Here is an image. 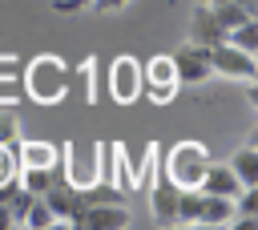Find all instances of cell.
<instances>
[{
	"instance_id": "cell-1",
	"label": "cell",
	"mask_w": 258,
	"mask_h": 230,
	"mask_svg": "<svg viewBox=\"0 0 258 230\" xmlns=\"http://www.w3.org/2000/svg\"><path fill=\"white\" fill-rule=\"evenodd\" d=\"M69 89V69L56 61V56H36L32 65H24V93L40 105H52L60 101Z\"/></svg>"
},
{
	"instance_id": "cell-2",
	"label": "cell",
	"mask_w": 258,
	"mask_h": 230,
	"mask_svg": "<svg viewBox=\"0 0 258 230\" xmlns=\"http://www.w3.org/2000/svg\"><path fill=\"white\" fill-rule=\"evenodd\" d=\"M206 165H210V153H206L198 141H177V145L169 149V165H165V174H169V182H173L177 190H198Z\"/></svg>"
},
{
	"instance_id": "cell-3",
	"label": "cell",
	"mask_w": 258,
	"mask_h": 230,
	"mask_svg": "<svg viewBox=\"0 0 258 230\" xmlns=\"http://www.w3.org/2000/svg\"><path fill=\"white\" fill-rule=\"evenodd\" d=\"M169 61H173V77H177V85H202V81H210V77H214L210 48H206V44H198V40H185L181 48H173V52H169Z\"/></svg>"
},
{
	"instance_id": "cell-4",
	"label": "cell",
	"mask_w": 258,
	"mask_h": 230,
	"mask_svg": "<svg viewBox=\"0 0 258 230\" xmlns=\"http://www.w3.org/2000/svg\"><path fill=\"white\" fill-rule=\"evenodd\" d=\"M210 65H214V73L238 77V81H246V85H254V77H258V69H254V52H242V48H234L230 40L210 44Z\"/></svg>"
},
{
	"instance_id": "cell-5",
	"label": "cell",
	"mask_w": 258,
	"mask_h": 230,
	"mask_svg": "<svg viewBox=\"0 0 258 230\" xmlns=\"http://www.w3.org/2000/svg\"><path fill=\"white\" fill-rule=\"evenodd\" d=\"M137 89H141V65H137L133 56H117V61H113V73H109V93H113V101L129 105V101L137 97Z\"/></svg>"
},
{
	"instance_id": "cell-6",
	"label": "cell",
	"mask_w": 258,
	"mask_h": 230,
	"mask_svg": "<svg viewBox=\"0 0 258 230\" xmlns=\"http://www.w3.org/2000/svg\"><path fill=\"white\" fill-rule=\"evenodd\" d=\"M145 85H149V97H153L157 105H165V101H173V93H177V77H173V61H169V56H153V61L145 65Z\"/></svg>"
},
{
	"instance_id": "cell-7",
	"label": "cell",
	"mask_w": 258,
	"mask_h": 230,
	"mask_svg": "<svg viewBox=\"0 0 258 230\" xmlns=\"http://www.w3.org/2000/svg\"><path fill=\"white\" fill-rule=\"evenodd\" d=\"M198 190L202 194H222V198H238L246 186L238 182V174L230 169V161H210L206 165V174H202V182H198Z\"/></svg>"
},
{
	"instance_id": "cell-8",
	"label": "cell",
	"mask_w": 258,
	"mask_h": 230,
	"mask_svg": "<svg viewBox=\"0 0 258 230\" xmlns=\"http://www.w3.org/2000/svg\"><path fill=\"white\" fill-rule=\"evenodd\" d=\"M73 226H129V210L125 202H93L77 214Z\"/></svg>"
},
{
	"instance_id": "cell-9",
	"label": "cell",
	"mask_w": 258,
	"mask_h": 230,
	"mask_svg": "<svg viewBox=\"0 0 258 230\" xmlns=\"http://www.w3.org/2000/svg\"><path fill=\"white\" fill-rule=\"evenodd\" d=\"M194 40H198V44H206V48L226 40V28L218 24V16H214V8H210V4H198V8H194Z\"/></svg>"
},
{
	"instance_id": "cell-10",
	"label": "cell",
	"mask_w": 258,
	"mask_h": 230,
	"mask_svg": "<svg viewBox=\"0 0 258 230\" xmlns=\"http://www.w3.org/2000/svg\"><path fill=\"white\" fill-rule=\"evenodd\" d=\"M230 218H234V198L202 194V202H198V222L202 226H226Z\"/></svg>"
},
{
	"instance_id": "cell-11",
	"label": "cell",
	"mask_w": 258,
	"mask_h": 230,
	"mask_svg": "<svg viewBox=\"0 0 258 230\" xmlns=\"http://www.w3.org/2000/svg\"><path fill=\"white\" fill-rule=\"evenodd\" d=\"M16 178H20V186H24L28 194H44V190L60 178V169H56V165H24V169L16 165Z\"/></svg>"
},
{
	"instance_id": "cell-12",
	"label": "cell",
	"mask_w": 258,
	"mask_h": 230,
	"mask_svg": "<svg viewBox=\"0 0 258 230\" xmlns=\"http://www.w3.org/2000/svg\"><path fill=\"white\" fill-rule=\"evenodd\" d=\"M149 202H153V218H157L161 226H169V222H173V206H177V186H173L169 178H165V182H157Z\"/></svg>"
},
{
	"instance_id": "cell-13",
	"label": "cell",
	"mask_w": 258,
	"mask_h": 230,
	"mask_svg": "<svg viewBox=\"0 0 258 230\" xmlns=\"http://www.w3.org/2000/svg\"><path fill=\"white\" fill-rule=\"evenodd\" d=\"M230 169L238 174L242 186H258V149H254V145H242V149L230 157Z\"/></svg>"
},
{
	"instance_id": "cell-14",
	"label": "cell",
	"mask_w": 258,
	"mask_h": 230,
	"mask_svg": "<svg viewBox=\"0 0 258 230\" xmlns=\"http://www.w3.org/2000/svg\"><path fill=\"white\" fill-rule=\"evenodd\" d=\"M210 8H214V16H218V24H222L226 32H230V28H238L242 20H250V16H254L250 8H242V4H234V0H214Z\"/></svg>"
},
{
	"instance_id": "cell-15",
	"label": "cell",
	"mask_w": 258,
	"mask_h": 230,
	"mask_svg": "<svg viewBox=\"0 0 258 230\" xmlns=\"http://www.w3.org/2000/svg\"><path fill=\"white\" fill-rule=\"evenodd\" d=\"M226 40H230L234 48H242V52H254V48H258V16H250V20H242L238 28H230Z\"/></svg>"
},
{
	"instance_id": "cell-16",
	"label": "cell",
	"mask_w": 258,
	"mask_h": 230,
	"mask_svg": "<svg viewBox=\"0 0 258 230\" xmlns=\"http://www.w3.org/2000/svg\"><path fill=\"white\" fill-rule=\"evenodd\" d=\"M198 202H202V190H177L173 222H198Z\"/></svg>"
},
{
	"instance_id": "cell-17",
	"label": "cell",
	"mask_w": 258,
	"mask_h": 230,
	"mask_svg": "<svg viewBox=\"0 0 258 230\" xmlns=\"http://www.w3.org/2000/svg\"><path fill=\"white\" fill-rule=\"evenodd\" d=\"M20 157H24V165H56V149L44 141H28L20 149Z\"/></svg>"
},
{
	"instance_id": "cell-18",
	"label": "cell",
	"mask_w": 258,
	"mask_h": 230,
	"mask_svg": "<svg viewBox=\"0 0 258 230\" xmlns=\"http://www.w3.org/2000/svg\"><path fill=\"white\" fill-rule=\"evenodd\" d=\"M24 222H28V226H52V222H56V214L44 206V198H40V194H32V202H28V210H24Z\"/></svg>"
},
{
	"instance_id": "cell-19",
	"label": "cell",
	"mask_w": 258,
	"mask_h": 230,
	"mask_svg": "<svg viewBox=\"0 0 258 230\" xmlns=\"http://www.w3.org/2000/svg\"><path fill=\"white\" fill-rule=\"evenodd\" d=\"M24 97V77H0V105H16Z\"/></svg>"
},
{
	"instance_id": "cell-20",
	"label": "cell",
	"mask_w": 258,
	"mask_h": 230,
	"mask_svg": "<svg viewBox=\"0 0 258 230\" xmlns=\"http://www.w3.org/2000/svg\"><path fill=\"white\" fill-rule=\"evenodd\" d=\"M16 113L12 109H0V145H16Z\"/></svg>"
},
{
	"instance_id": "cell-21",
	"label": "cell",
	"mask_w": 258,
	"mask_h": 230,
	"mask_svg": "<svg viewBox=\"0 0 258 230\" xmlns=\"http://www.w3.org/2000/svg\"><path fill=\"white\" fill-rule=\"evenodd\" d=\"M8 182H16V153H12V145H0V186H8Z\"/></svg>"
},
{
	"instance_id": "cell-22",
	"label": "cell",
	"mask_w": 258,
	"mask_h": 230,
	"mask_svg": "<svg viewBox=\"0 0 258 230\" xmlns=\"http://www.w3.org/2000/svg\"><path fill=\"white\" fill-rule=\"evenodd\" d=\"M0 77H24V65L12 61V56H4V61H0Z\"/></svg>"
},
{
	"instance_id": "cell-23",
	"label": "cell",
	"mask_w": 258,
	"mask_h": 230,
	"mask_svg": "<svg viewBox=\"0 0 258 230\" xmlns=\"http://www.w3.org/2000/svg\"><path fill=\"white\" fill-rule=\"evenodd\" d=\"M129 0H89V8H97V12H117V8H125Z\"/></svg>"
},
{
	"instance_id": "cell-24",
	"label": "cell",
	"mask_w": 258,
	"mask_h": 230,
	"mask_svg": "<svg viewBox=\"0 0 258 230\" xmlns=\"http://www.w3.org/2000/svg\"><path fill=\"white\" fill-rule=\"evenodd\" d=\"M52 8L56 12H81V8H89V0H52Z\"/></svg>"
},
{
	"instance_id": "cell-25",
	"label": "cell",
	"mask_w": 258,
	"mask_h": 230,
	"mask_svg": "<svg viewBox=\"0 0 258 230\" xmlns=\"http://www.w3.org/2000/svg\"><path fill=\"white\" fill-rule=\"evenodd\" d=\"M0 226H12V214H8V202L0 198Z\"/></svg>"
}]
</instances>
